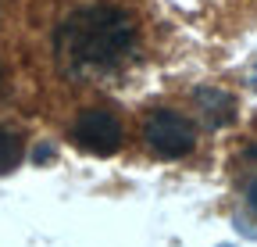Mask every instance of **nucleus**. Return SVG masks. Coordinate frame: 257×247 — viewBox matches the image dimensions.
<instances>
[{
  "label": "nucleus",
  "mask_w": 257,
  "mask_h": 247,
  "mask_svg": "<svg viewBox=\"0 0 257 247\" xmlns=\"http://www.w3.org/2000/svg\"><path fill=\"white\" fill-rule=\"evenodd\" d=\"M136 25L118 8H82L57 29V54L68 68H111L133 50Z\"/></svg>",
  "instance_id": "nucleus-1"
},
{
  "label": "nucleus",
  "mask_w": 257,
  "mask_h": 247,
  "mask_svg": "<svg viewBox=\"0 0 257 247\" xmlns=\"http://www.w3.org/2000/svg\"><path fill=\"white\" fill-rule=\"evenodd\" d=\"M147 143L154 154L161 158H182L197 147V133H193L189 118H182L179 111H154L147 118V129H143Z\"/></svg>",
  "instance_id": "nucleus-2"
},
{
  "label": "nucleus",
  "mask_w": 257,
  "mask_h": 247,
  "mask_svg": "<svg viewBox=\"0 0 257 247\" xmlns=\"http://www.w3.org/2000/svg\"><path fill=\"white\" fill-rule=\"evenodd\" d=\"M75 143L96 158H111V154L121 147V122L111 115V111H100V108H86L79 118H75V129H72Z\"/></svg>",
  "instance_id": "nucleus-3"
},
{
  "label": "nucleus",
  "mask_w": 257,
  "mask_h": 247,
  "mask_svg": "<svg viewBox=\"0 0 257 247\" xmlns=\"http://www.w3.org/2000/svg\"><path fill=\"white\" fill-rule=\"evenodd\" d=\"M197 104L204 108L211 126H225V122H232V115H236V101L229 94H221V90H214V86L197 90Z\"/></svg>",
  "instance_id": "nucleus-4"
},
{
  "label": "nucleus",
  "mask_w": 257,
  "mask_h": 247,
  "mask_svg": "<svg viewBox=\"0 0 257 247\" xmlns=\"http://www.w3.org/2000/svg\"><path fill=\"white\" fill-rule=\"evenodd\" d=\"M18 161H22V140H18V133L0 126V176H8L11 169H18Z\"/></svg>",
  "instance_id": "nucleus-5"
},
{
  "label": "nucleus",
  "mask_w": 257,
  "mask_h": 247,
  "mask_svg": "<svg viewBox=\"0 0 257 247\" xmlns=\"http://www.w3.org/2000/svg\"><path fill=\"white\" fill-rule=\"evenodd\" d=\"M246 201H250V208L257 211V179L250 183V190H246Z\"/></svg>",
  "instance_id": "nucleus-6"
},
{
  "label": "nucleus",
  "mask_w": 257,
  "mask_h": 247,
  "mask_svg": "<svg viewBox=\"0 0 257 247\" xmlns=\"http://www.w3.org/2000/svg\"><path fill=\"white\" fill-rule=\"evenodd\" d=\"M0 83H4V68H0Z\"/></svg>",
  "instance_id": "nucleus-7"
}]
</instances>
